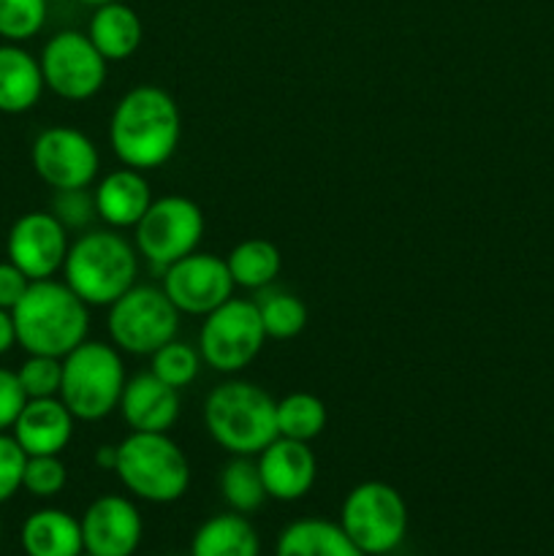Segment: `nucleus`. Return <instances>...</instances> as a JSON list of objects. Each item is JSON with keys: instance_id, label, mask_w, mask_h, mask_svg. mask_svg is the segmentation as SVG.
Segmentation results:
<instances>
[{"instance_id": "1", "label": "nucleus", "mask_w": 554, "mask_h": 556, "mask_svg": "<svg viewBox=\"0 0 554 556\" xmlns=\"http://www.w3.org/2000/svg\"><path fill=\"white\" fill-rule=\"evenodd\" d=\"M182 139V114L163 87L141 85L125 92L109 119V144L128 168L152 172L172 161Z\"/></svg>"}, {"instance_id": "2", "label": "nucleus", "mask_w": 554, "mask_h": 556, "mask_svg": "<svg viewBox=\"0 0 554 556\" xmlns=\"http://www.w3.org/2000/svg\"><path fill=\"white\" fill-rule=\"evenodd\" d=\"M16 345L36 356H68L87 340L90 307L65 282L33 280L14 309Z\"/></svg>"}, {"instance_id": "3", "label": "nucleus", "mask_w": 554, "mask_h": 556, "mask_svg": "<svg viewBox=\"0 0 554 556\" xmlns=\"http://www.w3.org/2000/svg\"><path fill=\"white\" fill-rule=\"evenodd\" d=\"M139 250L114 228H90L71 242L63 282L87 304L109 307L139 277Z\"/></svg>"}, {"instance_id": "4", "label": "nucleus", "mask_w": 554, "mask_h": 556, "mask_svg": "<svg viewBox=\"0 0 554 556\" xmlns=\"http://www.w3.org/2000/svg\"><path fill=\"white\" fill-rule=\"evenodd\" d=\"M204 429L226 454L259 456L277 438V402L250 380H226L206 394Z\"/></svg>"}, {"instance_id": "5", "label": "nucleus", "mask_w": 554, "mask_h": 556, "mask_svg": "<svg viewBox=\"0 0 554 556\" xmlns=\"http://www.w3.org/2000/svg\"><path fill=\"white\" fill-rule=\"evenodd\" d=\"M114 476L134 497L168 505L185 497L190 486V462L168 432H130L117 443Z\"/></svg>"}, {"instance_id": "6", "label": "nucleus", "mask_w": 554, "mask_h": 556, "mask_svg": "<svg viewBox=\"0 0 554 556\" xmlns=\"http://www.w3.org/2000/svg\"><path fill=\"white\" fill-rule=\"evenodd\" d=\"M125 364L112 342L85 340L63 356L60 400L76 421H101L112 416L125 389Z\"/></svg>"}, {"instance_id": "7", "label": "nucleus", "mask_w": 554, "mask_h": 556, "mask_svg": "<svg viewBox=\"0 0 554 556\" xmlns=\"http://www.w3.org/2000/svg\"><path fill=\"white\" fill-rule=\"evenodd\" d=\"M179 318H182V313L174 307L161 286H139L136 282L117 302L109 304V342L119 353L152 356L158 348L177 340Z\"/></svg>"}, {"instance_id": "8", "label": "nucleus", "mask_w": 554, "mask_h": 556, "mask_svg": "<svg viewBox=\"0 0 554 556\" xmlns=\"http://www.w3.org/2000/svg\"><path fill=\"white\" fill-rule=\"evenodd\" d=\"M340 527L364 556L391 554L407 535V505L389 483L364 481L342 500Z\"/></svg>"}, {"instance_id": "9", "label": "nucleus", "mask_w": 554, "mask_h": 556, "mask_svg": "<svg viewBox=\"0 0 554 556\" xmlns=\"http://www.w3.org/2000/svg\"><path fill=\"white\" fill-rule=\"evenodd\" d=\"M266 331L255 302L231 296L226 304L204 315L199 331V353L206 367L221 375H237L259 358L266 345Z\"/></svg>"}, {"instance_id": "10", "label": "nucleus", "mask_w": 554, "mask_h": 556, "mask_svg": "<svg viewBox=\"0 0 554 556\" xmlns=\"http://www.w3.org/2000/svg\"><path fill=\"white\" fill-rule=\"evenodd\" d=\"M204 212L188 195H163L150 204L134 228V244L155 269L196 253L204 239Z\"/></svg>"}, {"instance_id": "11", "label": "nucleus", "mask_w": 554, "mask_h": 556, "mask_svg": "<svg viewBox=\"0 0 554 556\" xmlns=\"http://www.w3.org/2000/svg\"><path fill=\"white\" fill-rule=\"evenodd\" d=\"M41 74L49 92L71 103L90 101L106 81L109 63L90 36L81 30H60L43 43Z\"/></svg>"}, {"instance_id": "12", "label": "nucleus", "mask_w": 554, "mask_h": 556, "mask_svg": "<svg viewBox=\"0 0 554 556\" xmlns=\"http://www.w3.org/2000/svg\"><path fill=\"white\" fill-rule=\"evenodd\" d=\"M36 177L52 190L90 188L101 172L96 141L71 125H52L41 130L30 147Z\"/></svg>"}, {"instance_id": "13", "label": "nucleus", "mask_w": 554, "mask_h": 556, "mask_svg": "<svg viewBox=\"0 0 554 556\" xmlns=\"http://www.w3.org/2000/svg\"><path fill=\"white\" fill-rule=\"evenodd\" d=\"M161 288L182 315H210L234 296V280L226 258L212 253H190L163 269Z\"/></svg>"}, {"instance_id": "14", "label": "nucleus", "mask_w": 554, "mask_h": 556, "mask_svg": "<svg viewBox=\"0 0 554 556\" xmlns=\"http://www.w3.org/2000/svg\"><path fill=\"white\" fill-rule=\"evenodd\" d=\"M68 248V231L49 210L20 215L5 237V255L30 280H49L63 271Z\"/></svg>"}, {"instance_id": "15", "label": "nucleus", "mask_w": 554, "mask_h": 556, "mask_svg": "<svg viewBox=\"0 0 554 556\" xmlns=\"http://www.w3.org/2000/svg\"><path fill=\"white\" fill-rule=\"evenodd\" d=\"M79 525L85 552L96 556H134L144 535L139 508L119 494L92 500Z\"/></svg>"}, {"instance_id": "16", "label": "nucleus", "mask_w": 554, "mask_h": 556, "mask_svg": "<svg viewBox=\"0 0 554 556\" xmlns=\"http://www.w3.org/2000/svg\"><path fill=\"white\" fill-rule=\"evenodd\" d=\"M255 462H259L266 497L277 500V503H297V500L307 497L318 478V459H315L310 443H302V440L277 434Z\"/></svg>"}, {"instance_id": "17", "label": "nucleus", "mask_w": 554, "mask_h": 556, "mask_svg": "<svg viewBox=\"0 0 554 556\" xmlns=\"http://www.w3.org/2000/svg\"><path fill=\"white\" fill-rule=\"evenodd\" d=\"M117 410L130 432H168L177 424L182 400L179 389H172L152 372H139L125 380Z\"/></svg>"}, {"instance_id": "18", "label": "nucleus", "mask_w": 554, "mask_h": 556, "mask_svg": "<svg viewBox=\"0 0 554 556\" xmlns=\"http://www.w3.org/2000/svg\"><path fill=\"white\" fill-rule=\"evenodd\" d=\"M74 413L65 407L60 396L27 400L11 427V434L27 456L63 454L74 438Z\"/></svg>"}, {"instance_id": "19", "label": "nucleus", "mask_w": 554, "mask_h": 556, "mask_svg": "<svg viewBox=\"0 0 554 556\" xmlns=\"http://www.w3.org/2000/svg\"><path fill=\"white\" fill-rule=\"evenodd\" d=\"M92 193H96L98 220H103V226L114 228V231L136 228V223L155 201L147 174L128 166L103 174Z\"/></svg>"}, {"instance_id": "20", "label": "nucleus", "mask_w": 554, "mask_h": 556, "mask_svg": "<svg viewBox=\"0 0 554 556\" xmlns=\"http://www.w3.org/2000/svg\"><path fill=\"white\" fill-rule=\"evenodd\" d=\"M43 74L38 58L20 43H0V112L25 114L41 101Z\"/></svg>"}, {"instance_id": "21", "label": "nucleus", "mask_w": 554, "mask_h": 556, "mask_svg": "<svg viewBox=\"0 0 554 556\" xmlns=\"http://www.w3.org/2000/svg\"><path fill=\"white\" fill-rule=\"evenodd\" d=\"M87 36L96 43L98 52L106 58V63H123V60L134 58L139 52L144 25H141V16L128 3L112 0V3L92 9Z\"/></svg>"}, {"instance_id": "22", "label": "nucleus", "mask_w": 554, "mask_h": 556, "mask_svg": "<svg viewBox=\"0 0 554 556\" xmlns=\"http://www.w3.org/2000/svg\"><path fill=\"white\" fill-rule=\"evenodd\" d=\"M20 541L27 556H79L85 552L79 519L60 508H41L27 516Z\"/></svg>"}, {"instance_id": "23", "label": "nucleus", "mask_w": 554, "mask_h": 556, "mask_svg": "<svg viewBox=\"0 0 554 556\" xmlns=\"http://www.w3.org/2000/svg\"><path fill=\"white\" fill-rule=\"evenodd\" d=\"M275 556H364L340 521L297 519L277 538Z\"/></svg>"}, {"instance_id": "24", "label": "nucleus", "mask_w": 554, "mask_h": 556, "mask_svg": "<svg viewBox=\"0 0 554 556\" xmlns=\"http://www.w3.org/2000/svg\"><path fill=\"white\" fill-rule=\"evenodd\" d=\"M261 541L248 516L228 510L206 519L190 541V556H259Z\"/></svg>"}, {"instance_id": "25", "label": "nucleus", "mask_w": 554, "mask_h": 556, "mask_svg": "<svg viewBox=\"0 0 554 556\" xmlns=\"http://www.w3.org/2000/svg\"><path fill=\"white\" fill-rule=\"evenodd\" d=\"M226 264L234 286L248 288V291H264L280 275L282 255L280 248L269 239H244L226 255Z\"/></svg>"}, {"instance_id": "26", "label": "nucleus", "mask_w": 554, "mask_h": 556, "mask_svg": "<svg viewBox=\"0 0 554 556\" xmlns=\"http://www.w3.org/2000/svg\"><path fill=\"white\" fill-rule=\"evenodd\" d=\"M326 421L329 416H326L324 400L310 391H293L277 402V434L280 438L310 443V440L320 438Z\"/></svg>"}, {"instance_id": "27", "label": "nucleus", "mask_w": 554, "mask_h": 556, "mask_svg": "<svg viewBox=\"0 0 554 556\" xmlns=\"http://www.w3.org/2000/svg\"><path fill=\"white\" fill-rule=\"evenodd\" d=\"M221 494L223 503L237 514H253L266 503V489L261 481L259 462L253 456H231L221 470Z\"/></svg>"}, {"instance_id": "28", "label": "nucleus", "mask_w": 554, "mask_h": 556, "mask_svg": "<svg viewBox=\"0 0 554 556\" xmlns=\"http://www.w3.org/2000/svg\"><path fill=\"white\" fill-rule=\"evenodd\" d=\"M255 307H259L261 324H264L269 340H293L307 326V307L291 291L264 288L261 296L255 299Z\"/></svg>"}, {"instance_id": "29", "label": "nucleus", "mask_w": 554, "mask_h": 556, "mask_svg": "<svg viewBox=\"0 0 554 556\" xmlns=\"http://www.w3.org/2000/svg\"><path fill=\"white\" fill-rule=\"evenodd\" d=\"M150 358H152L150 372L155 375V378H161L163 383H168L172 389H179V391L199 378L201 364H204L199 348L188 345V342L182 340L166 342V345L158 348Z\"/></svg>"}, {"instance_id": "30", "label": "nucleus", "mask_w": 554, "mask_h": 556, "mask_svg": "<svg viewBox=\"0 0 554 556\" xmlns=\"http://www.w3.org/2000/svg\"><path fill=\"white\" fill-rule=\"evenodd\" d=\"M47 16V0H0V38L11 43L30 41L43 30Z\"/></svg>"}, {"instance_id": "31", "label": "nucleus", "mask_w": 554, "mask_h": 556, "mask_svg": "<svg viewBox=\"0 0 554 556\" xmlns=\"http://www.w3.org/2000/svg\"><path fill=\"white\" fill-rule=\"evenodd\" d=\"M16 380H20L27 400L60 396V383H63V358L27 353V358L20 364V369H16Z\"/></svg>"}, {"instance_id": "32", "label": "nucleus", "mask_w": 554, "mask_h": 556, "mask_svg": "<svg viewBox=\"0 0 554 556\" xmlns=\"http://www.w3.org/2000/svg\"><path fill=\"white\" fill-rule=\"evenodd\" d=\"M49 212L63 223L65 231L85 233L90 231L92 223L98 220L96 193L92 188H71V190H54Z\"/></svg>"}, {"instance_id": "33", "label": "nucleus", "mask_w": 554, "mask_h": 556, "mask_svg": "<svg viewBox=\"0 0 554 556\" xmlns=\"http://www.w3.org/2000/svg\"><path fill=\"white\" fill-rule=\"evenodd\" d=\"M68 483V470H65L60 454L49 456H27L25 462V476H22V489L30 497L38 500H52Z\"/></svg>"}, {"instance_id": "34", "label": "nucleus", "mask_w": 554, "mask_h": 556, "mask_svg": "<svg viewBox=\"0 0 554 556\" xmlns=\"http://www.w3.org/2000/svg\"><path fill=\"white\" fill-rule=\"evenodd\" d=\"M27 454L20 448L14 434L0 432V505L9 503L22 489V476H25Z\"/></svg>"}, {"instance_id": "35", "label": "nucleus", "mask_w": 554, "mask_h": 556, "mask_svg": "<svg viewBox=\"0 0 554 556\" xmlns=\"http://www.w3.org/2000/svg\"><path fill=\"white\" fill-rule=\"evenodd\" d=\"M27 396L22 391L20 380H16V372L0 367V432H9L14 427L16 416L25 407Z\"/></svg>"}, {"instance_id": "36", "label": "nucleus", "mask_w": 554, "mask_h": 556, "mask_svg": "<svg viewBox=\"0 0 554 556\" xmlns=\"http://www.w3.org/2000/svg\"><path fill=\"white\" fill-rule=\"evenodd\" d=\"M30 282L33 280L20 266L11 264L9 258L0 261V307L14 309L20 299L27 293V288H30Z\"/></svg>"}, {"instance_id": "37", "label": "nucleus", "mask_w": 554, "mask_h": 556, "mask_svg": "<svg viewBox=\"0 0 554 556\" xmlns=\"http://www.w3.org/2000/svg\"><path fill=\"white\" fill-rule=\"evenodd\" d=\"M14 345H16L14 315H11V309L0 307V356H5Z\"/></svg>"}, {"instance_id": "38", "label": "nucleus", "mask_w": 554, "mask_h": 556, "mask_svg": "<svg viewBox=\"0 0 554 556\" xmlns=\"http://www.w3.org/2000/svg\"><path fill=\"white\" fill-rule=\"evenodd\" d=\"M96 465L101 467V470L114 472V467H117V445H101V448L96 451Z\"/></svg>"}, {"instance_id": "39", "label": "nucleus", "mask_w": 554, "mask_h": 556, "mask_svg": "<svg viewBox=\"0 0 554 556\" xmlns=\"http://www.w3.org/2000/svg\"><path fill=\"white\" fill-rule=\"evenodd\" d=\"M81 5H90V9H96V5H103V3H112V0H79Z\"/></svg>"}, {"instance_id": "40", "label": "nucleus", "mask_w": 554, "mask_h": 556, "mask_svg": "<svg viewBox=\"0 0 554 556\" xmlns=\"http://www.w3.org/2000/svg\"><path fill=\"white\" fill-rule=\"evenodd\" d=\"M79 556H96V554H90V552H81Z\"/></svg>"}, {"instance_id": "41", "label": "nucleus", "mask_w": 554, "mask_h": 556, "mask_svg": "<svg viewBox=\"0 0 554 556\" xmlns=\"http://www.w3.org/2000/svg\"><path fill=\"white\" fill-rule=\"evenodd\" d=\"M383 556H391V554H383Z\"/></svg>"}]
</instances>
